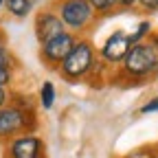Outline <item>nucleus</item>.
I'll use <instances>...</instances> for the list:
<instances>
[{
  "instance_id": "2eb2a0df",
  "label": "nucleus",
  "mask_w": 158,
  "mask_h": 158,
  "mask_svg": "<svg viewBox=\"0 0 158 158\" xmlns=\"http://www.w3.org/2000/svg\"><path fill=\"white\" fill-rule=\"evenodd\" d=\"M152 112H158V97H154L152 101H147L141 108V114H152Z\"/></svg>"
},
{
  "instance_id": "a211bd4d",
  "label": "nucleus",
  "mask_w": 158,
  "mask_h": 158,
  "mask_svg": "<svg viewBox=\"0 0 158 158\" xmlns=\"http://www.w3.org/2000/svg\"><path fill=\"white\" fill-rule=\"evenodd\" d=\"M136 2H138V0H116V5H121V7H132Z\"/></svg>"
},
{
  "instance_id": "6ab92c4d",
  "label": "nucleus",
  "mask_w": 158,
  "mask_h": 158,
  "mask_svg": "<svg viewBox=\"0 0 158 158\" xmlns=\"http://www.w3.org/2000/svg\"><path fill=\"white\" fill-rule=\"evenodd\" d=\"M0 46H7V37H5L2 29H0Z\"/></svg>"
},
{
  "instance_id": "0eeeda50",
  "label": "nucleus",
  "mask_w": 158,
  "mask_h": 158,
  "mask_svg": "<svg viewBox=\"0 0 158 158\" xmlns=\"http://www.w3.org/2000/svg\"><path fill=\"white\" fill-rule=\"evenodd\" d=\"M132 48V40H130V33L125 31H114L112 35H108V40L103 42L101 46V59L108 64H118V62H123L125 55L130 53Z\"/></svg>"
},
{
  "instance_id": "ddd939ff",
  "label": "nucleus",
  "mask_w": 158,
  "mask_h": 158,
  "mask_svg": "<svg viewBox=\"0 0 158 158\" xmlns=\"http://www.w3.org/2000/svg\"><path fill=\"white\" fill-rule=\"evenodd\" d=\"M0 66H5V68L13 66V55L7 46H0Z\"/></svg>"
},
{
  "instance_id": "1a4fd4ad",
  "label": "nucleus",
  "mask_w": 158,
  "mask_h": 158,
  "mask_svg": "<svg viewBox=\"0 0 158 158\" xmlns=\"http://www.w3.org/2000/svg\"><path fill=\"white\" fill-rule=\"evenodd\" d=\"M5 9L13 18H27L33 9V0H5Z\"/></svg>"
},
{
  "instance_id": "f8f14e48",
  "label": "nucleus",
  "mask_w": 158,
  "mask_h": 158,
  "mask_svg": "<svg viewBox=\"0 0 158 158\" xmlns=\"http://www.w3.org/2000/svg\"><path fill=\"white\" fill-rule=\"evenodd\" d=\"M149 33V22H141L138 24V29L134 31V33H130V40H132V46L134 44H141L143 42V37Z\"/></svg>"
},
{
  "instance_id": "7ed1b4c3",
  "label": "nucleus",
  "mask_w": 158,
  "mask_h": 158,
  "mask_svg": "<svg viewBox=\"0 0 158 158\" xmlns=\"http://www.w3.org/2000/svg\"><path fill=\"white\" fill-rule=\"evenodd\" d=\"M57 15L64 22L66 31L79 33L92 22L97 13L88 5V0H62V2L57 5Z\"/></svg>"
},
{
  "instance_id": "aec40b11",
  "label": "nucleus",
  "mask_w": 158,
  "mask_h": 158,
  "mask_svg": "<svg viewBox=\"0 0 158 158\" xmlns=\"http://www.w3.org/2000/svg\"><path fill=\"white\" fill-rule=\"evenodd\" d=\"M0 7H5V0H0Z\"/></svg>"
},
{
  "instance_id": "dca6fc26",
  "label": "nucleus",
  "mask_w": 158,
  "mask_h": 158,
  "mask_svg": "<svg viewBox=\"0 0 158 158\" xmlns=\"http://www.w3.org/2000/svg\"><path fill=\"white\" fill-rule=\"evenodd\" d=\"M138 5H141L145 11H156L158 9V0H138Z\"/></svg>"
},
{
  "instance_id": "423d86ee",
  "label": "nucleus",
  "mask_w": 158,
  "mask_h": 158,
  "mask_svg": "<svg viewBox=\"0 0 158 158\" xmlns=\"http://www.w3.org/2000/svg\"><path fill=\"white\" fill-rule=\"evenodd\" d=\"M75 42H77V35L70 31H64L62 35L40 44V55H42V59L48 66H59L64 62V57L70 53V48L75 46Z\"/></svg>"
},
{
  "instance_id": "9b49d317",
  "label": "nucleus",
  "mask_w": 158,
  "mask_h": 158,
  "mask_svg": "<svg viewBox=\"0 0 158 158\" xmlns=\"http://www.w3.org/2000/svg\"><path fill=\"white\" fill-rule=\"evenodd\" d=\"M88 5L94 9V13H108L116 7V0H88Z\"/></svg>"
},
{
  "instance_id": "f3484780",
  "label": "nucleus",
  "mask_w": 158,
  "mask_h": 158,
  "mask_svg": "<svg viewBox=\"0 0 158 158\" xmlns=\"http://www.w3.org/2000/svg\"><path fill=\"white\" fill-rule=\"evenodd\" d=\"M9 99H11V94L7 92V88L0 86V108H5V106H7V103H9Z\"/></svg>"
},
{
  "instance_id": "f03ea898",
  "label": "nucleus",
  "mask_w": 158,
  "mask_h": 158,
  "mask_svg": "<svg viewBox=\"0 0 158 158\" xmlns=\"http://www.w3.org/2000/svg\"><path fill=\"white\" fill-rule=\"evenodd\" d=\"M35 125V116L31 110H22L13 103H7L0 108V141H11V138L31 132Z\"/></svg>"
},
{
  "instance_id": "20e7f679",
  "label": "nucleus",
  "mask_w": 158,
  "mask_h": 158,
  "mask_svg": "<svg viewBox=\"0 0 158 158\" xmlns=\"http://www.w3.org/2000/svg\"><path fill=\"white\" fill-rule=\"evenodd\" d=\"M123 70L132 77H147L156 73V51L149 40L130 48V53L123 59Z\"/></svg>"
},
{
  "instance_id": "4468645a",
  "label": "nucleus",
  "mask_w": 158,
  "mask_h": 158,
  "mask_svg": "<svg viewBox=\"0 0 158 158\" xmlns=\"http://www.w3.org/2000/svg\"><path fill=\"white\" fill-rule=\"evenodd\" d=\"M11 79H13V70L11 68H5V66H0V86L7 88L11 84Z\"/></svg>"
},
{
  "instance_id": "6e6552de",
  "label": "nucleus",
  "mask_w": 158,
  "mask_h": 158,
  "mask_svg": "<svg viewBox=\"0 0 158 158\" xmlns=\"http://www.w3.org/2000/svg\"><path fill=\"white\" fill-rule=\"evenodd\" d=\"M64 31H66V27H64V22L59 20V15L55 11H40L35 15V37H37L40 44L62 35Z\"/></svg>"
},
{
  "instance_id": "9d476101",
  "label": "nucleus",
  "mask_w": 158,
  "mask_h": 158,
  "mask_svg": "<svg viewBox=\"0 0 158 158\" xmlns=\"http://www.w3.org/2000/svg\"><path fill=\"white\" fill-rule=\"evenodd\" d=\"M55 97H57L55 84H53V81H44L42 88H40V103H42L44 110H51V108L55 106Z\"/></svg>"
},
{
  "instance_id": "f257e3e1",
  "label": "nucleus",
  "mask_w": 158,
  "mask_h": 158,
  "mask_svg": "<svg viewBox=\"0 0 158 158\" xmlns=\"http://www.w3.org/2000/svg\"><path fill=\"white\" fill-rule=\"evenodd\" d=\"M94 46L88 42V40H81L77 37L75 46L70 48V53L64 57V62L59 64V73H62L64 79H68V81H75V79H81L86 77L92 68H94Z\"/></svg>"
},
{
  "instance_id": "39448f33",
  "label": "nucleus",
  "mask_w": 158,
  "mask_h": 158,
  "mask_svg": "<svg viewBox=\"0 0 158 158\" xmlns=\"http://www.w3.org/2000/svg\"><path fill=\"white\" fill-rule=\"evenodd\" d=\"M7 158H46V145L37 134H20L9 141Z\"/></svg>"
}]
</instances>
